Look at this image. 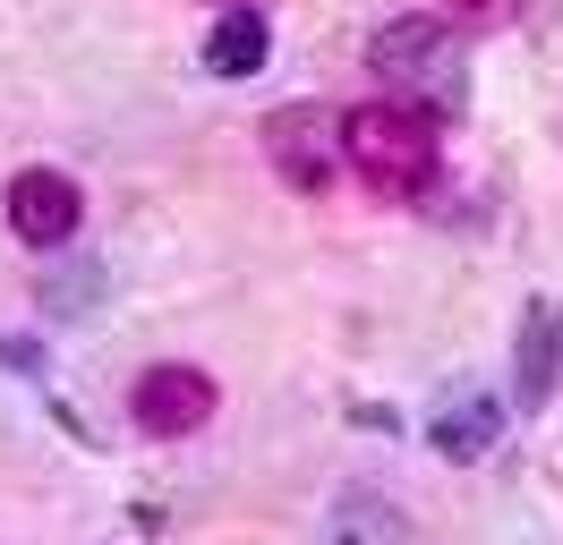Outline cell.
Segmentation results:
<instances>
[{
    "label": "cell",
    "instance_id": "cell-1",
    "mask_svg": "<svg viewBox=\"0 0 563 545\" xmlns=\"http://www.w3.org/2000/svg\"><path fill=\"white\" fill-rule=\"evenodd\" d=\"M342 163H351L376 197H427L435 170H444V145H435V129H427L419 111L358 102V111H342Z\"/></svg>",
    "mask_w": 563,
    "mask_h": 545
},
{
    "label": "cell",
    "instance_id": "cell-2",
    "mask_svg": "<svg viewBox=\"0 0 563 545\" xmlns=\"http://www.w3.org/2000/svg\"><path fill=\"white\" fill-rule=\"evenodd\" d=\"M367 68L385 77L401 111H461V52H453V26L444 18H393L376 43H367Z\"/></svg>",
    "mask_w": 563,
    "mask_h": 545
},
{
    "label": "cell",
    "instance_id": "cell-3",
    "mask_svg": "<svg viewBox=\"0 0 563 545\" xmlns=\"http://www.w3.org/2000/svg\"><path fill=\"white\" fill-rule=\"evenodd\" d=\"M265 154H274V179L290 197H324L333 170H342V111L324 102H282L265 120Z\"/></svg>",
    "mask_w": 563,
    "mask_h": 545
},
{
    "label": "cell",
    "instance_id": "cell-4",
    "mask_svg": "<svg viewBox=\"0 0 563 545\" xmlns=\"http://www.w3.org/2000/svg\"><path fill=\"white\" fill-rule=\"evenodd\" d=\"M129 418H137L154 443H179L213 418V375L206 367H145L137 392H129Z\"/></svg>",
    "mask_w": 563,
    "mask_h": 545
},
{
    "label": "cell",
    "instance_id": "cell-5",
    "mask_svg": "<svg viewBox=\"0 0 563 545\" xmlns=\"http://www.w3.org/2000/svg\"><path fill=\"white\" fill-rule=\"evenodd\" d=\"M77 213H86V197H77L69 170H18L9 179V231L26 238V247H69Z\"/></svg>",
    "mask_w": 563,
    "mask_h": 545
},
{
    "label": "cell",
    "instance_id": "cell-6",
    "mask_svg": "<svg viewBox=\"0 0 563 545\" xmlns=\"http://www.w3.org/2000/svg\"><path fill=\"white\" fill-rule=\"evenodd\" d=\"M555 375H563V307L555 299H529L521 307V341H512V409H547L555 401Z\"/></svg>",
    "mask_w": 563,
    "mask_h": 545
},
{
    "label": "cell",
    "instance_id": "cell-7",
    "mask_svg": "<svg viewBox=\"0 0 563 545\" xmlns=\"http://www.w3.org/2000/svg\"><path fill=\"white\" fill-rule=\"evenodd\" d=\"M504 418H512V409L495 401V392H444V401H435V426H427V443H435L444 460H478V452H495Z\"/></svg>",
    "mask_w": 563,
    "mask_h": 545
},
{
    "label": "cell",
    "instance_id": "cell-8",
    "mask_svg": "<svg viewBox=\"0 0 563 545\" xmlns=\"http://www.w3.org/2000/svg\"><path fill=\"white\" fill-rule=\"evenodd\" d=\"M265 52H274V26H265V9H247V0H231V9L213 18V34H206V68L213 77H256Z\"/></svg>",
    "mask_w": 563,
    "mask_h": 545
},
{
    "label": "cell",
    "instance_id": "cell-9",
    "mask_svg": "<svg viewBox=\"0 0 563 545\" xmlns=\"http://www.w3.org/2000/svg\"><path fill=\"white\" fill-rule=\"evenodd\" d=\"M324 545H410V520L385 494L351 486V494H333V511H324Z\"/></svg>",
    "mask_w": 563,
    "mask_h": 545
},
{
    "label": "cell",
    "instance_id": "cell-10",
    "mask_svg": "<svg viewBox=\"0 0 563 545\" xmlns=\"http://www.w3.org/2000/svg\"><path fill=\"white\" fill-rule=\"evenodd\" d=\"M95 290H103V272H95V265H69L60 281H52V307H60V315H77V307H95Z\"/></svg>",
    "mask_w": 563,
    "mask_h": 545
},
{
    "label": "cell",
    "instance_id": "cell-11",
    "mask_svg": "<svg viewBox=\"0 0 563 545\" xmlns=\"http://www.w3.org/2000/svg\"><path fill=\"white\" fill-rule=\"evenodd\" d=\"M444 9H453L461 26H504V18H521L529 0H444Z\"/></svg>",
    "mask_w": 563,
    "mask_h": 545
}]
</instances>
